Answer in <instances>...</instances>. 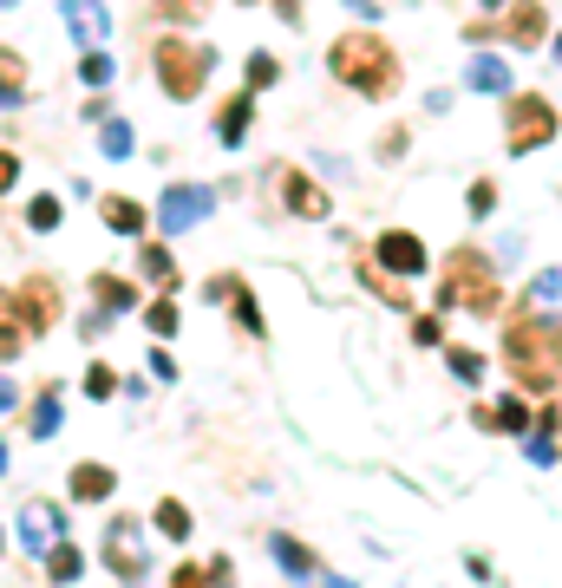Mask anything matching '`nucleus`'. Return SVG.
<instances>
[{
  "mask_svg": "<svg viewBox=\"0 0 562 588\" xmlns=\"http://www.w3.org/2000/svg\"><path fill=\"white\" fill-rule=\"evenodd\" d=\"M504 360L517 373V386L530 399L562 393V321H537V314H511L504 321Z\"/></svg>",
  "mask_w": 562,
  "mask_h": 588,
  "instance_id": "obj_1",
  "label": "nucleus"
},
{
  "mask_svg": "<svg viewBox=\"0 0 562 588\" xmlns=\"http://www.w3.org/2000/svg\"><path fill=\"white\" fill-rule=\"evenodd\" d=\"M327 72L360 98H393L399 92V52L380 33H340L327 46Z\"/></svg>",
  "mask_w": 562,
  "mask_h": 588,
  "instance_id": "obj_2",
  "label": "nucleus"
},
{
  "mask_svg": "<svg viewBox=\"0 0 562 588\" xmlns=\"http://www.w3.org/2000/svg\"><path fill=\"white\" fill-rule=\"evenodd\" d=\"M498 268L485 249H452L445 268H439V308H458V314H498Z\"/></svg>",
  "mask_w": 562,
  "mask_h": 588,
  "instance_id": "obj_3",
  "label": "nucleus"
},
{
  "mask_svg": "<svg viewBox=\"0 0 562 588\" xmlns=\"http://www.w3.org/2000/svg\"><path fill=\"white\" fill-rule=\"evenodd\" d=\"M210 46H196V39H157V52H151V72H157V85H164V98H177V105H190L203 85H210Z\"/></svg>",
  "mask_w": 562,
  "mask_h": 588,
  "instance_id": "obj_4",
  "label": "nucleus"
},
{
  "mask_svg": "<svg viewBox=\"0 0 562 588\" xmlns=\"http://www.w3.org/2000/svg\"><path fill=\"white\" fill-rule=\"evenodd\" d=\"M557 137V105L543 92H511V111H504V151L511 157H530Z\"/></svg>",
  "mask_w": 562,
  "mask_h": 588,
  "instance_id": "obj_5",
  "label": "nucleus"
},
{
  "mask_svg": "<svg viewBox=\"0 0 562 588\" xmlns=\"http://www.w3.org/2000/svg\"><path fill=\"white\" fill-rule=\"evenodd\" d=\"M105 569H111L118 583H144V576H151V556H144V537H137L131 517H111V524H105Z\"/></svg>",
  "mask_w": 562,
  "mask_h": 588,
  "instance_id": "obj_6",
  "label": "nucleus"
},
{
  "mask_svg": "<svg viewBox=\"0 0 562 588\" xmlns=\"http://www.w3.org/2000/svg\"><path fill=\"white\" fill-rule=\"evenodd\" d=\"M210 209H216V190L210 183H170L164 203H157V223H164V236H177V229H196Z\"/></svg>",
  "mask_w": 562,
  "mask_h": 588,
  "instance_id": "obj_7",
  "label": "nucleus"
},
{
  "mask_svg": "<svg viewBox=\"0 0 562 588\" xmlns=\"http://www.w3.org/2000/svg\"><path fill=\"white\" fill-rule=\"evenodd\" d=\"M13 314L26 321V334L52 327V321H59V281H52V275H26V281L13 288Z\"/></svg>",
  "mask_w": 562,
  "mask_h": 588,
  "instance_id": "obj_8",
  "label": "nucleus"
},
{
  "mask_svg": "<svg viewBox=\"0 0 562 588\" xmlns=\"http://www.w3.org/2000/svg\"><path fill=\"white\" fill-rule=\"evenodd\" d=\"M59 537H65V517H59V504H52V497H33V504L20 511V550L46 556Z\"/></svg>",
  "mask_w": 562,
  "mask_h": 588,
  "instance_id": "obj_9",
  "label": "nucleus"
},
{
  "mask_svg": "<svg viewBox=\"0 0 562 588\" xmlns=\"http://www.w3.org/2000/svg\"><path fill=\"white\" fill-rule=\"evenodd\" d=\"M504 39H511L517 52L543 46V39H550V7H543V0H511V13H504Z\"/></svg>",
  "mask_w": 562,
  "mask_h": 588,
  "instance_id": "obj_10",
  "label": "nucleus"
},
{
  "mask_svg": "<svg viewBox=\"0 0 562 588\" xmlns=\"http://www.w3.org/2000/svg\"><path fill=\"white\" fill-rule=\"evenodd\" d=\"M282 203H288V216H301V223H321V216H334L327 190H321L308 170H282Z\"/></svg>",
  "mask_w": 562,
  "mask_h": 588,
  "instance_id": "obj_11",
  "label": "nucleus"
},
{
  "mask_svg": "<svg viewBox=\"0 0 562 588\" xmlns=\"http://www.w3.org/2000/svg\"><path fill=\"white\" fill-rule=\"evenodd\" d=\"M373 255H380L393 275H406V281H412V275H426V242H419L412 229H386V236L373 242Z\"/></svg>",
  "mask_w": 562,
  "mask_h": 588,
  "instance_id": "obj_12",
  "label": "nucleus"
},
{
  "mask_svg": "<svg viewBox=\"0 0 562 588\" xmlns=\"http://www.w3.org/2000/svg\"><path fill=\"white\" fill-rule=\"evenodd\" d=\"M517 314H537V321H562V268L530 275V288L517 295Z\"/></svg>",
  "mask_w": 562,
  "mask_h": 588,
  "instance_id": "obj_13",
  "label": "nucleus"
},
{
  "mask_svg": "<svg viewBox=\"0 0 562 588\" xmlns=\"http://www.w3.org/2000/svg\"><path fill=\"white\" fill-rule=\"evenodd\" d=\"M65 26H72L79 46H105L111 39V13L98 0H65Z\"/></svg>",
  "mask_w": 562,
  "mask_h": 588,
  "instance_id": "obj_14",
  "label": "nucleus"
},
{
  "mask_svg": "<svg viewBox=\"0 0 562 588\" xmlns=\"http://www.w3.org/2000/svg\"><path fill=\"white\" fill-rule=\"evenodd\" d=\"M465 85H471V92H491V98H511V59L478 52V59L465 65Z\"/></svg>",
  "mask_w": 562,
  "mask_h": 588,
  "instance_id": "obj_15",
  "label": "nucleus"
},
{
  "mask_svg": "<svg viewBox=\"0 0 562 588\" xmlns=\"http://www.w3.org/2000/svg\"><path fill=\"white\" fill-rule=\"evenodd\" d=\"M249 118H255V92L223 98V105H216V137H223V144H242V137H249Z\"/></svg>",
  "mask_w": 562,
  "mask_h": 588,
  "instance_id": "obj_16",
  "label": "nucleus"
},
{
  "mask_svg": "<svg viewBox=\"0 0 562 588\" xmlns=\"http://www.w3.org/2000/svg\"><path fill=\"white\" fill-rule=\"evenodd\" d=\"M471 425H485V432H530V406H524V393H517V399H504V406H478Z\"/></svg>",
  "mask_w": 562,
  "mask_h": 588,
  "instance_id": "obj_17",
  "label": "nucleus"
},
{
  "mask_svg": "<svg viewBox=\"0 0 562 588\" xmlns=\"http://www.w3.org/2000/svg\"><path fill=\"white\" fill-rule=\"evenodd\" d=\"M98 216H105V229H111V236H137V229L151 223V209H144V203H131V196H105V203H98Z\"/></svg>",
  "mask_w": 562,
  "mask_h": 588,
  "instance_id": "obj_18",
  "label": "nucleus"
},
{
  "mask_svg": "<svg viewBox=\"0 0 562 588\" xmlns=\"http://www.w3.org/2000/svg\"><path fill=\"white\" fill-rule=\"evenodd\" d=\"M111 484H118V478H111V465H92V458H85V465H72V497H79V504H105V497H111Z\"/></svg>",
  "mask_w": 562,
  "mask_h": 588,
  "instance_id": "obj_19",
  "label": "nucleus"
},
{
  "mask_svg": "<svg viewBox=\"0 0 562 588\" xmlns=\"http://www.w3.org/2000/svg\"><path fill=\"white\" fill-rule=\"evenodd\" d=\"M268 556H275L288 576H321V556H314V550H301L295 537H268Z\"/></svg>",
  "mask_w": 562,
  "mask_h": 588,
  "instance_id": "obj_20",
  "label": "nucleus"
},
{
  "mask_svg": "<svg viewBox=\"0 0 562 588\" xmlns=\"http://www.w3.org/2000/svg\"><path fill=\"white\" fill-rule=\"evenodd\" d=\"M59 425H65V393H59V386H46V393L33 399V439H52Z\"/></svg>",
  "mask_w": 562,
  "mask_h": 588,
  "instance_id": "obj_21",
  "label": "nucleus"
},
{
  "mask_svg": "<svg viewBox=\"0 0 562 588\" xmlns=\"http://www.w3.org/2000/svg\"><path fill=\"white\" fill-rule=\"evenodd\" d=\"M137 268H144L164 295L177 288V262H170V249H164V242H144V249H137Z\"/></svg>",
  "mask_w": 562,
  "mask_h": 588,
  "instance_id": "obj_22",
  "label": "nucleus"
},
{
  "mask_svg": "<svg viewBox=\"0 0 562 588\" xmlns=\"http://www.w3.org/2000/svg\"><path fill=\"white\" fill-rule=\"evenodd\" d=\"M151 524L164 530V543H190V511H183L177 497H157V511H151Z\"/></svg>",
  "mask_w": 562,
  "mask_h": 588,
  "instance_id": "obj_23",
  "label": "nucleus"
},
{
  "mask_svg": "<svg viewBox=\"0 0 562 588\" xmlns=\"http://www.w3.org/2000/svg\"><path fill=\"white\" fill-rule=\"evenodd\" d=\"M92 301L105 308V314H124L137 295H131V281H111V275H92Z\"/></svg>",
  "mask_w": 562,
  "mask_h": 588,
  "instance_id": "obj_24",
  "label": "nucleus"
},
{
  "mask_svg": "<svg viewBox=\"0 0 562 588\" xmlns=\"http://www.w3.org/2000/svg\"><path fill=\"white\" fill-rule=\"evenodd\" d=\"M79 569H85V556H79V550L59 537V543L46 550V576H52V583H79Z\"/></svg>",
  "mask_w": 562,
  "mask_h": 588,
  "instance_id": "obj_25",
  "label": "nucleus"
},
{
  "mask_svg": "<svg viewBox=\"0 0 562 588\" xmlns=\"http://www.w3.org/2000/svg\"><path fill=\"white\" fill-rule=\"evenodd\" d=\"M445 367H452V380H465V386L485 380V353H478V347H445Z\"/></svg>",
  "mask_w": 562,
  "mask_h": 588,
  "instance_id": "obj_26",
  "label": "nucleus"
},
{
  "mask_svg": "<svg viewBox=\"0 0 562 588\" xmlns=\"http://www.w3.org/2000/svg\"><path fill=\"white\" fill-rule=\"evenodd\" d=\"M20 92H26V65H20V52L0 46V105H20Z\"/></svg>",
  "mask_w": 562,
  "mask_h": 588,
  "instance_id": "obj_27",
  "label": "nucleus"
},
{
  "mask_svg": "<svg viewBox=\"0 0 562 588\" xmlns=\"http://www.w3.org/2000/svg\"><path fill=\"white\" fill-rule=\"evenodd\" d=\"M111 72H118V59H111L105 46H85V59H79V79H85V85H111Z\"/></svg>",
  "mask_w": 562,
  "mask_h": 588,
  "instance_id": "obj_28",
  "label": "nucleus"
},
{
  "mask_svg": "<svg viewBox=\"0 0 562 588\" xmlns=\"http://www.w3.org/2000/svg\"><path fill=\"white\" fill-rule=\"evenodd\" d=\"M98 151H105L111 164L131 157V124H124V118H105V124H98Z\"/></svg>",
  "mask_w": 562,
  "mask_h": 588,
  "instance_id": "obj_29",
  "label": "nucleus"
},
{
  "mask_svg": "<svg viewBox=\"0 0 562 588\" xmlns=\"http://www.w3.org/2000/svg\"><path fill=\"white\" fill-rule=\"evenodd\" d=\"M229 308H236V327H242V334H255V340H262V308H255V295H249V288H242V281H236V288H229Z\"/></svg>",
  "mask_w": 562,
  "mask_h": 588,
  "instance_id": "obj_30",
  "label": "nucleus"
},
{
  "mask_svg": "<svg viewBox=\"0 0 562 588\" xmlns=\"http://www.w3.org/2000/svg\"><path fill=\"white\" fill-rule=\"evenodd\" d=\"M26 223L46 236V229H59V223H65V203H59V196H33V203H26Z\"/></svg>",
  "mask_w": 562,
  "mask_h": 588,
  "instance_id": "obj_31",
  "label": "nucleus"
},
{
  "mask_svg": "<svg viewBox=\"0 0 562 588\" xmlns=\"http://www.w3.org/2000/svg\"><path fill=\"white\" fill-rule=\"evenodd\" d=\"M282 79V59L275 52H249V92H262V85H275Z\"/></svg>",
  "mask_w": 562,
  "mask_h": 588,
  "instance_id": "obj_32",
  "label": "nucleus"
},
{
  "mask_svg": "<svg viewBox=\"0 0 562 588\" xmlns=\"http://www.w3.org/2000/svg\"><path fill=\"white\" fill-rule=\"evenodd\" d=\"M412 340H419V347H445V321H439V314H419V321H412Z\"/></svg>",
  "mask_w": 562,
  "mask_h": 588,
  "instance_id": "obj_33",
  "label": "nucleus"
},
{
  "mask_svg": "<svg viewBox=\"0 0 562 588\" xmlns=\"http://www.w3.org/2000/svg\"><path fill=\"white\" fill-rule=\"evenodd\" d=\"M85 393H92V399H111V393H118V373H111V367H85Z\"/></svg>",
  "mask_w": 562,
  "mask_h": 588,
  "instance_id": "obj_34",
  "label": "nucleus"
},
{
  "mask_svg": "<svg viewBox=\"0 0 562 588\" xmlns=\"http://www.w3.org/2000/svg\"><path fill=\"white\" fill-rule=\"evenodd\" d=\"M465 203H471V216H491V209H498V183H485V177H478Z\"/></svg>",
  "mask_w": 562,
  "mask_h": 588,
  "instance_id": "obj_35",
  "label": "nucleus"
},
{
  "mask_svg": "<svg viewBox=\"0 0 562 588\" xmlns=\"http://www.w3.org/2000/svg\"><path fill=\"white\" fill-rule=\"evenodd\" d=\"M144 321H151V334H164V340L177 334V308H170V301H151V314H144Z\"/></svg>",
  "mask_w": 562,
  "mask_h": 588,
  "instance_id": "obj_36",
  "label": "nucleus"
},
{
  "mask_svg": "<svg viewBox=\"0 0 562 588\" xmlns=\"http://www.w3.org/2000/svg\"><path fill=\"white\" fill-rule=\"evenodd\" d=\"M210 0H157V20H196Z\"/></svg>",
  "mask_w": 562,
  "mask_h": 588,
  "instance_id": "obj_37",
  "label": "nucleus"
},
{
  "mask_svg": "<svg viewBox=\"0 0 562 588\" xmlns=\"http://www.w3.org/2000/svg\"><path fill=\"white\" fill-rule=\"evenodd\" d=\"M210 583V563H183L177 576H170V588H203Z\"/></svg>",
  "mask_w": 562,
  "mask_h": 588,
  "instance_id": "obj_38",
  "label": "nucleus"
},
{
  "mask_svg": "<svg viewBox=\"0 0 562 588\" xmlns=\"http://www.w3.org/2000/svg\"><path fill=\"white\" fill-rule=\"evenodd\" d=\"M530 465H557V432H537L530 439Z\"/></svg>",
  "mask_w": 562,
  "mask_h": 588,
  "instance_id": "obj_39",
  "label": "nucleus"
},
{
  "mask_svg": "<svg viewBox=\"0 0 562 588\" xmlns=\"http://www.w3.org/2000/svg\"><path fill=\"white\" fill-rule=\"evenodd\" d=\"M20 183V157L13 151H0V190H13Z\"/></svg>",
  "mask_w": 562,
  "mask_h": 588,
  "instance_id": "obj_40",
  "label": "nucleus"
},
{
  "mask_svg": "<svg viewBox=\"0 0 562 588\" xmlns=\"http://www.w3.org/2000/svg\"><path fill=\"white\" fill-rule=\"evenodd\" d=\"M399 151H406V131H399V124H393V131H386V137H380V157H399Z\"/></svg>",
  "mask_w": 562,
  "mask_h": 588,
  "instance_id": "obj_41",
  "label": "nucleus"
},
{
  "mask_svg": "<svg viewBox=\"0 0 562 588\" xmlns=\"http://www.w3.org/2000/svg\"><path fill=\"white\" fill-rule=\"evenodd\" d=\"M151 373H157V380H177V360H170V353L157 347V353H151Z\"/></svg>",
  "mask_w": 562,
  "mask_h": 588,
  "instance_id": "obj_42",
  "label": "nucleus"
},
{
  "mask_svg": "<svg viewBox=\"0 0 562 588\" xmlns=\"http://www.w3.org/2000/svg\"><path fill=\"white\" fill-rule=\"evenodd\" d=\"M340 7H347L354 20H380V0H340Z\"/></svg>",
  "mask_w": 562,
  "mask_h": 588,
  "instance_id": "obj_43",
  "label": "nucleus"
},
{
  "mask_svg": "<svg viewBox=\"0 0 562 588\" xmlns=\"http://www.w3.org/2000/svg\"><path fill=\"white\" fill-rule=\"evenodd\" d=\"M0 412H13V380H0Z\"/></svg>",
  "mask_w": 562,
  "mask_h": 588,
  "instance_id": "obj_44",
  "label": "nucleus"
},
{
  "mask_svg": "<svg viewBox=\"0 0 562 588\" xmlns=\"http://www.w3.org/2000/svg\"><path fill=\"white\" fill-rule=\"evenodd\" d=\"M550 52H557V65H562V33H550Z\"/></svg>",
  "mask_w": 562,
  "mask_h": 588,
  "instance_id": "obj_45",
  "label": "nucleus"
},
{
  "mask_svg": "<svg viewBox=\"0 0 562 588\" xmlns=\"http://www.w3.org/2000/svg\"><path fill=\"white\" fill-rule=\"evenodd\" d=\"M7 314H13V295H0V321H7Z\"/></svg>",
  "mask_w": 562,
  "mask_h": 588,
  "instance_id": "obj_46",
  "label": "nucleus"
},
{
  "mask_svg": "<svg viewBox=\"0 0 562 588\" xmlns=\"http://www.w3.org/2000/svg\"><path fill=\"white\" fill-rule=\"evenodd\" d=\"M0 471H7V439H0Z\"/></svg>",
  "mask_w": 562,
  "mask_h": 588,
  "instance_id": "obj_47",
  "label": "nucleus"
},
{
  "mask_svg": "<svg viewBox=\"0 0 562 588\" xmlns=\"http://www.w3.org/2000/svg\"><path fill=\"white\" fill-rule=\"evenodd\" d=\"M485 7H511V0H485Z\"/></svg>",
  "mask_w": 562,
  "mask_h": 588,
  "instance_id": "obj_48",
  "label": "nucleus"
},
{
  "mask_svg": "<svg viewBox=\"0 0 562 588\" xmlns=\"http://www.w3.org/2000/svg\"><path fill=\"white\" fill-rule=\"evenodd\" d=\"M0 7H13V0H0Z\"/></svg>",
  "mask_w": 562,
  "mask_h": 588,
  "instance_id": "obj_49",
  "label": "nucleus"
}]
</instances>
